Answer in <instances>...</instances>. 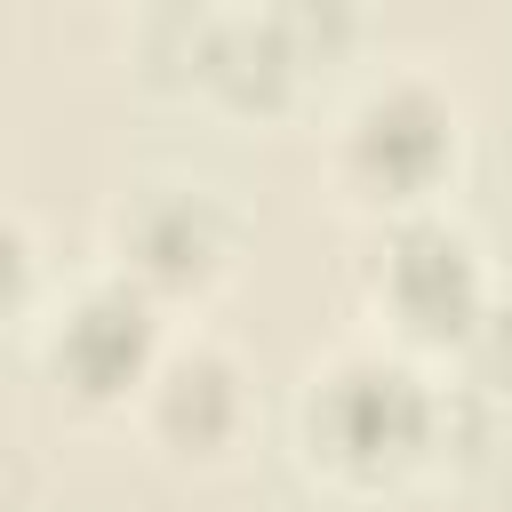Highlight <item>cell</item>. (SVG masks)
<instances>
[{"mask_svg": "<svg viewBox=\"0 0 512 512\" xmlns=\"http://www.w3.org/2000/svg\"><path fill=\"white\" fill-rule=\"evenodd\" d=\"M432 432H440V392L416 384L384 352L336 360L304 400V440L344 480H392L400 464H416L432 448Z\"/></svg>", "mask_w": 512, "mask_h": 512, "instance_id": "1", "label": "cell"}, {"mask_svg": "<svg viewBox=\"0 0 512 512\" xmlns=\"http://www.w3.org/2000/svg\"><path fill=\"white\" fill-rule=\"evenodd\" d=\"M376 304L400 320V336L416 344H464L488 312V288H480V256L464 232L432 224V216H408L392 240H384V264H376Z\"/></svg>", "mask_w": 512, "mask_h": 512, "instance_id": "2", "label": "cell"}, {"mask_svg": "<svg viewBox=\"0 0 512 512\" xmlns=\"http://www.w3.org/2000/svg\"><path fill=\"white\" fill-rule=\"evenodd\" d=\"M448 160H456V120H448V104H440L432 88H416V80L376 88V96L352 112V128H344V176H352L368 200H392V208L424 200V192L448 176Z\"/></svg>", "mask_w": 512, "mask_h": 512, "instance_id": "3", "label": "cell"}, {"mask_svg": "<svg viewBox=\"0 0 512 512\" xmlns=\"http://www.w3.org/2000/svg\"><path fill=\"white\" fill-rule=\"evenodd\" d=\"M48 368L72 400H120V392L152 384V296L120 288V280L80 288L48 336Z\"/></svg>", "mask_w": 512, "mask_h": 512, "instance_id": "4", "label": "cell"}, {"mask_svg": "<svg viewBox=\"0 0 512 512\" xmlns=\"http://www.w3.org/2000/svg\"><path fill=\"white\" fill-rule=\"evenodd\" d=\"M120 248H128V272L144 296H168V288H200L224 256V224L200 192H152L136 200V216L120 224Z\"/></svg>", "mask_w": 512, "mask_h": 512, "instance_id": "5", "label": "cell"}, {"mask_svg": "<svg viewBox=\"0 0 512 512\" xmlns=\"http://www.w3.org/2000/svg\"><path fill=\"white\" fill-rule=\"evenodd\" d=\"M192 72L232 112H280L304 64H296V48L280 40L272 16H232V24H216V32L192 40Z\"/></svg>", "mask_w": 512, "mask_h": 512, "instance_id": "6", "label": "cell"}, {"mask_svg": "<svg viewBox=\"0 0 512 512\" xmlns=\"http://www.w3.org/2000/svg\"><path fill=\"white\" fill-rule=\"evenodd\" d=\"M240 424V376L224 352H176L152 368V432L184 456H216Z\"/></svg>", "mask_w": 512, "mask_h": 512, "instance_id": "7", "label": "cell"}, {"mask_svg": "<svg viewBox=\"0 0 512 512\" xmlns=\"http://www.w3.org/2000/svg\"><path fill=\"white\" fill-rule=\"evenodd\" d=\"M272 24H280V40L296 48V64H336V56L352 48V32H360V8H352V0H280Z\"/></svg>", "mask_w": 512, "mask_h": 512, "instance_id": "8", "label": "cell"}]
</instances>
